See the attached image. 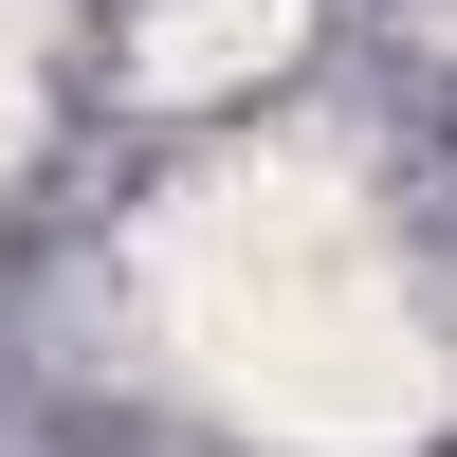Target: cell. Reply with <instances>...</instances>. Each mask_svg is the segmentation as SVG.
<instances>
[{
	"label": "cell",
	"mask_w": 457,
	"mask_h": 457,
	"mask_svg": "<svg viewBox=\"0 0 457 457\" xmlns=\"http://www.w3.org/2000/svg\"><path fill=\"white\" fill-rule=\"evenodd\" d=\"M129 55H146V92H220V73L293 55V0H129Z\"/></svg>",
	"instance_id": "obj_2"
},
{
	"label": "cell",
	"mask_w": 457,
	"mask_h": 457,
	"mask_svg": "<svg viewBox=\"0 0 457 457\" xmlns=\"http://www.w3.org/2000/svg\"><path fill=\"white\" fill-rule=\"evenodd\" d=\"M146 275H165V348L202 366L256 439L366 457V439H403V421L439 403L421 312H403L385 238L348 220L329 165H238V183H202Z\"/></svg>",
	"instance_id": "obj_1"
},
{
	"label": "cell",
	"mask_w": 457,
	"mask_h": 457,
	"mask_svg": "<svg viewBox=\"0 0 457 457\" xmlns=\"http://www.w3.org/2000/svg\"><path fill=\"white\" fill-rule=\"evenodd\" d=\"M0 146H19V55H0Z\"/></svg>",
	"instance_id": "obj_3"
}]
</instances>
